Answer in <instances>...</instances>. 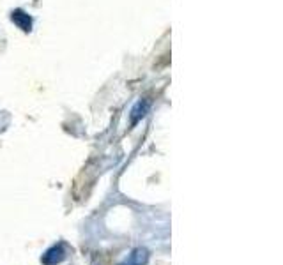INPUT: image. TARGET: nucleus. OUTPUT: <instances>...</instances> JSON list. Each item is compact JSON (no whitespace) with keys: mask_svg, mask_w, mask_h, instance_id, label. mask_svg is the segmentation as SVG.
<instances>
[{"mask_svg":"<svg viewBox=\"0 0 283 265\" xmlns=\"http://www.w3.org/2000/svg\"><path fill=\"white\" fill-rule=\"evenodd\" d=\"M11 20L14 21V25H18L23 32H30L32 28V18L21 9H14L11 14Z\"/></svg>","mask_w":283,"mask_h":265,"instance_id":"obj_3","label":"nucleus"},{"mask_svg":"<svg viewBox=\"0 0 283 265\" xmlns=\"http://www.w3.org/2000/svg\"><path fill=\"white\" fill-rule=\"evenodd\" d=\"M66 258V250H64L62 244H57V246H51L50 250L41 257V262L44 265H57Z\"/></svg>","mask_w":283,"mask_h":265,"instance_id":"obj_1","label":"nucleus"},{"mask_svg":"<svg viewBox=\"0 0 283 265\" xmlns=\"http://www.w3.org/2000/svg\"><path fill=\"white\" fill-rule=\"evenodd\" d=\"M149 112V101H138L135 105V108L131 110V124L135 126L140 119H144Z\"/></svg>","mask_w":283,"mask_h":265,"instance_id":"obj_4","label":"nucleus"},{"mask_svg":"<svg viewBox=\"0 0 283 265\" xmlns=\"http://www.w3.org/2000/svg\"><path fill=\"white\" fill-rule=\"evenodd\" d=\"M149 262V251L145 248H136L128 255L124 262L120 265H145Z\"/></svg>","mask_w":283,"mask_h":265,"instance_id":"obj_2","label":"nucleus"}]
</instances>
